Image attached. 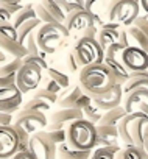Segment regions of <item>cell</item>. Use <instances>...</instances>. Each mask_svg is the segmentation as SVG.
Listing matches in <instances>:
<instances>
[{
  "label": "cell",
  "mask_w": 148,
  "mask_h": 159,
  "mask_svg": "<svg viewBox=\"0 0 148 159\" xmlns=\"http://www.w3.org/2000/svg\"><path fill=\"white\" fill-rule=\"evenodd\" d=\"M114 84H117L115 78L103 62L83 67L78 72V86L91 98L108 92Z\"/></svg>",
  "instance_id": "1"
},
{
  "label": "cell",
  "mask_w": 148,
  "mask_h": 159,
  "mask_svg": "<svg viewBox=\"0 0 148 159\" xmlns=\"http://www.w3.org/2000/svg\"><path fill=\"white\" fill-rule=\"evenodd\" d=\"M146 125H148L146 116H143L140 112L126 114L117 125L119 140H122L125 143V147H136L142 151L143 150V134H145Z\"/></svg>",
  "instance_id": "2"
},
{
  "label": "cell",
  "mask_w": 148,
  "mask_h": 159,
  "mask_svg": "<svg viewBox=\"0 0 148 159\" xmlns=\"http://www.w3.org/2000/svg\"><path fill=\"white\" fill-rule=\"evenodd\" d=\"M65 143L77 151H92L97 143L95 125L84 119L72 122L65 128Z\"/></svg>",
  "instance_id": "3"
},
{
  "label": "cell",
  "mask_w": 148,
  "mask_h": 159,
  "mask_svg": "<svg viewBox=\"0 0 148 159\" xmlns=\"http://www.w3.org/2000/svg\"><path fill=\"white\" fill-rule=\"evenodd\" d=\"M67 38L69 33L62 24H42L36 31V44L44 55L55 53Z\"/></svg>",
  "instance_id": "4"
},
{
  "label": "cell",
  "mask_w": 148,
  "mask_h": 159,
  "mask_svg": "<svg viewBox=\"0 0 148 159\" xmlns=\"http://www.w3.org/2000/svg\"><path fill=\"white\" fill-rule=\"evenodd\" d=\"M139 2H134V0L109 2L106 8V22L126 28L139 17Z\"/></svg>",
  "instance_id": "5"
},
{
  "label": "cell",
  "mask_w": 148,
  "mask_h": 159,
  "mask_svg": "<svg viewBox=\"0 0 148 159\" xmlns=\"http://www.w3.org/2000/svg\"><path fill=\"white\" fill-rule=\"evenodd\" d=\"M70 52L73 53V56H75V59L81 69L103 62L105 53L95 38H81V39L75 41Z\"/></svg>",
  "instance_id": "6"
},
{
  "label": "cell",
  "mask_w": 148,
  "mask_h": 159,
  "mask_svg": "<svg viewBox=\"0 0 148 159\" xmlns=\"http://www.w3.org/2000/svg\"><path fill=\"white\" fill-rule=\"evenodd\" d=\"M44 78V70L34 64L30 62H22L20 69L16 73V88L19 89L20 94H27L31 91H36Z\"/></svg>",
  "instance_id": "7"
},
{
  "label": "cell",
  "mask_w": 148,
  "mask_h": 159,
  "mask_svg": "<svg viewBox=\"0 0 148 159\" xmlns=\"http://www.w3.org/2000/svg\"><path fill=\"white\" fill-rule=\"evenodd\" d=\"M0 52L17 59H24L27 56V50L19 44L17 31L11 24H0Z\"/></svg>",
  "instance_id": "8"
},
{
  "label": "cell",
  "mask_w": 148,
  "mask_h": 159,
  "mask_svg": "<svg viewBox=\"0 0 148 159\" xmlns=\"http://www.w3.org/2000/svg\"><path fill=\"white\" fill-rule=\"evenodd\" d=\"M123 48H125L123 44H114V45L108 47V48L103 52V53H105V55H103V64L111 70V73H112L114 78H115V83L120 84V86L126 81L128 76H129V72L123 67L122 59H120Z\"/></svg>",
  "instance_id": "9"
},
{
  "label": "cell",
  "mask_w": 148,
  "mask_h": 159,
  "mask_svg": "<svg viewBox=\"0 0 148 159\" xmlns=\"http://www.w3.org/2000/svg\"><path fill=\"white\" fill-rule=\"evenodd\" d=\"M28 153L34 159H56V145L50 140L47 131H39L30 136Z\"/></svg>",
  "instance_id": "10"
},
{
  "label": "cell",
  "mask_w": 148,
  "mask_h": 159,
  "mask_svg": "<svg viewBox=\"0 0 148 159\" xmlns=\"http://www.w3.org/2000/svg\"><path fill=\"white\" fill-rule=\"evenodd\" d=\"M13 126L20 128L28 136H33L34 133L44 131V128H47V117L44 114H39V112H31V111L20 109L14 114Z\"/></svg>",
  "instance_id": "11"
},
{
  "label": "cell",
  "mask_w": 148,
  "mask_h": 159,
  "mask_svg": "<svg viewBox=\"0 0 148 159\" xmlns=\"http://www.w3.org/2000/svg\"><path fill=\"white\" fill-rule=\"evenodd\" d=\"M62 25L67 30L69 38H73V39H77V41L84 34L86 30H89L91 27H94L92 19L86 13V10H77V11L69 13Z\"/></svg>",
  "instance_id": "12"
},
{
  "label": "cell",
  "mask_w": 148,
  "mask_h": 159,
  "mask_svg": "<svg viewBox=\"0 0 148 159\" xmlns=\"http://www.w3.org/2000/svg\"><path fill=\"white\" fill-rule=\"evenodd\" d=\"M128 44L148 53V16H139L129 27L125 28Z\"/></svg>",
  "instance_id": "13"
},
{
  "label": "cell",
  "mask_w": 148,
  "mask_h": 159,
  "mask_svg": "<svg viewBox=\"0 0 148 159\" xmlns=\"http://www.w3.org/2000/svg\"><path fill=\"white\" fill-rule=\"evenodd\" d=\"M97 42L98 45L101 47V50L105 52L108 47L114 45V44H123L125 47H128V38H126V33H125V28L119 27V25H114V24H109L106 22L98 31H97Z\"/></svg>",
  "instance_id": "14"
},
{
  "label": "cell",
  "mask_w": 148,
  "mask_h": 159,
  "mask_svg": "<svg viewBox=\"0 0 148 159\" xmlns=\"http://www.w3.org/2000/svg\"><path fill=\"white\" fill-rule=\"evenodd\" d=\"M58 106L61 109H80L83 111L89 103H92V98L89 95H86L81 88L77 84L73 88H67L65 91H62L61 97H58Z\"/></svg>",
  "instance_id": "15"
},
{
  "label": "cell",
  "mask_w": 148,
  "mask_h": 159,
  "mask_svg": "<svg viewBox=\"0 0 148 159\" xmlns=\"http://www.w3.org/2000/svg\"><path fill=\"white\" fill-rule=\"evenodd\" d=\"M122 64L123 67L132 73V72H146L148 70V53L137 48V47H132V45H128L122 50Z\"/></svg>",
  "instance_id": "16"
},
{
  "label": "cell",
  "mask_w": 148,
  "mask_h": 159,
  "mask_svg": "<svg viewBox=\"0 0 148 159\" xmlns=\"http://www.w3.org/2000/svg\"><path fill=\"white\" fill-rule=\"evenodd\" d=\"M83 111L80 109H56L50 114V119H47V129L45 131H58L65 129L72 122L81 120Z\"/></svg>",
  "instance_id": "17"
},
{
  "label": "cell",
  "mask_w": 148,
  "mask_h": 159,
  "mask_svg": "<svg viewBox=\"0 0 148 159\" xmlns=\"http://www.w3.org/2000/svg\"><path fill=\"white\" fill-rule=\"evenodd\" d=\"M22 66V59L13 58L0 52V88H7L14 84L16 73Z\"/></svg>",
  "instance_id": "18"
},
{
  "label": "cell",
  "mask_w": 148,
  "mask_h": 159,
  "mask_svg": "<svg viewBox=\"0 0 148 159\" xmlns=\"http://www.w3.org/2000/svg\"><path fill=\"white\" fill-rule=\"evenodd\" d=\"M19 151V137L13 126H0V159H11Z\"/></svg>",
  "instance_id": "19"
},
{
  "label": "cell",
  "mask_w": 148,
  "mask_h": 159,
  "mask_svg": "<svg viewBox=\"0 0 148 159\" xmlns=\"http://www.w3.org/2000/svg\"><path fill=\"white\" fill-rule=\"evenodd\" d=\"M22 106V94L16 88V84L0 88V112H17Z\"/></svg>",
  "instance_id": "20"
},
{
  "label": "cell",
  "mask_w": 148,
  "mask_h": 159,
  "mask_svg": "<svg viewBox=\"0 0 148 159\" xmlns=\"http://www.w3.org/2000/svg\"><path fill=\"white\" fill-rule=\"evenodd\" d=\"M122 98H123V92H122V86L120 84H114L108 92L92 97V103L103 112L115 109L119 106H122Z\"/></svg>",
  "instance_id": "21"
},
{
  "label": "cell",
  "mask_w": 148,
  "mask_h": 159,
  "mask_svg": "<svg viewBox=\"0 0 148 159\" xmlns=\"http://www.w3.org/2000/svg\"><path fill=\"white\" fill-rule=\"evenodd\" d=\"M122 108L125 109L126 114H137L143 112L148 109V91L140 89L134 91L128 95H123L122 98Z\"/></svg>",
  "instance_id": "22"
},
{
  "label": "cell",
  "mask_w": 148,
  "mask_h": 159,
  "mask_svg": "<svg viewBox=\"0 0 148 159\" xmlns=\"http://www.w3.org/2000/svg\"><path fill=\"white\" fill-rule=\"evenodd\" d=\"M106 8H108V3L103 2V0H89V2H84V10L91 16L92 24L97 30H100L106 24Z\"/></svg>",
  "instance_id": "23"
},
{
  "label": "cell",
  "mask_w": 148,
  "mask_h": 159,
  "mask_svg": "<svg viewBox=\"0 0 148 159\" xmlns=\"http://www.w3.org/2000/svg\"><path fill=\"white\" fill-rule=\"evenodd\" d=\"M97 143L95 148L100 147H119V133L117 126H108V125H97Z\"/></svg>",
  "instance_id": "24"
},
{
  "label": "cell",
  "mask_w": 148,
  "mask_h": 159,
  "mask_svg": "<svg viewBox=\"0 0 148 159\" xmlns=\"http://www.w3.org/2000/svg\"><path fill=\"white\" fill-rule=\"evenodd\" d=\"M146 89L148 91V72H132L129 73L128 80L122 84L123 95H128L134 91Z\"/></svg>",
  "instance_id": "25"
},
{
  "label": "cell",
  "mask_w": 148,
  "mask_h": 159,
  "mask_svg": "<svg viewBox=\"0 0 148 159\" xmlns=\"http://www.w3.org/2000/svg\"><path fill=\"white\" fill-rule=\"evenodd\" d=\"M92 151H77L65 142L56 147V159H89Z\"/></svg>",
  "instance_id": "26"
},
{
  "label": "cell",
  "mask_w": 148,
  "mask_h": 159,
  "mask_svg": "<svg viewBox=\"0 0 148 159\" xmlns=\"http://www.w3.org/2000/svg\"><path fill=\"white\" fill-rule=\"evenodd\" d=\"M33 19H36V13H34V7L33 5H24L14 16H13V19H11V25L17 30L20 25H24L25 22H28V20H33Z\"/></svg>",
  "instance_id": "27"
},
{
  "label": "cell",
  "mask_w": 148,
  "mask_h": 159,
  "mask_svg": "<svg viewBox=\"0 0 148 159\" xmlns=\"http://www.w3.org/2000/svg\"><path fill=\"white\" fill-rule=\"evenodd\" d=\"M42 24H41V20L36 17V19H33V20H28V22H25L24 25H20L16 31H17V41H19V44L20 45H24V42L30 38V36H33L36 31H38V28L41 27Z\"/></svg>",
  "instance_id": "28"
},
{
  "label": "cell",
  "mask_w": 148,
  "mask_h": 159,
  "mask_svg": "<svg viewBox=\"0 0 148 159\" xmlns=\"http://www.w3.org/2000/svg\"><path fill=\"white\" fill-rule=\"evenodd\" d=\"M41 5L50 13V16L58 22V24H64L67 14L64 13L61 3H59V0H44V2H41Z\"/></svg>",
  "instance_id": "29"
},
{
  "label": "cell",
  "mask_w": 148,
  "mask_h": 159,
  "mask_svg": "<svg viewBox=\"0 0 148 159\" xmlns=\"http://www.w3.org/2000/svg\"><path fill=\"white\" fill-rule=\"evenodd\" d=\"M22 109L24 111H31V112H39V114L45 116V112H48L52 109V105H48L47 102H44V100L33 95L27 102H22Z\"/></svg>",
  "instance_id": "30"
},
{
  "label": "cell",
  "mask_w": 148,
  "mask_h": 159,
  "mask_svg": "<svg viewBox=\"0 0 148 159\" xmlns=\"http://www.w3.org/2000/svg\"><path fill=\"white\" fill-rule=\"evenodd\" d=\"M45 76H48L52 81H55L62 91H65L69 86H70V80H69V75L65 72H62L61 69H56V67H48L45 70Z\"/></svg>",
  "instance_id": "31"
},
{
  "label": "cell",
  "mask_w": 148,
  "mask_h": 159,
  "mask_svg": "<svg viewBox=\"0 0 148 159\" xmlns=\"http://www.w3.org/2000/svg\"><path fill=\"white\" fill-rule=\"evenodd\" d=\"M125 116H126L125 109H123L122 106H119V108H115V109H111V111H106V112H103V116H101V120H100V123H98V125L117 126V125L120 123V120H122Z\"/></svg>",
  "instance_id": "32"
},
{
  "label": "cell",
  "mask_w": 148,
  "mask_h": 159,
  "mask_svg": "<svg viewBox=\"0 0 148 159\" xmlns=\"http://www.w3.org/2000/svg\"><path fill=\"white\" fill-rule=\"evenodd\" d=\"M101 116H103V111H100L94 103H89L84 109H83V119L92 125H98L100 120H101Z\"/></svg>",
  "instance_id": "33"
},
{
  "label": "cell",
  "mask_w": 148,
  "mask_h": 159,
  "mask_svg": "<svg viewBox=\"0 0 148 159\" xmlns=\"http://www.w3.org/2000/svg\"><path fill=\"white\" fill-rule=\"evenodd\" d=\"M120 147H100L94 148L89 159H115V154L119 153Z\"/></svg>",
  "instance_id": "34"
},
{
  "label": "cell",
  "mask_w": 148,
  "mask_h": 159,
  "mask_svg": "<svg viewBox=\"0 0 148 159\" xmlns=\"http://www.w3.org/2000/svg\"><path fill=\"white\" fill-rule=\"evenodd\" d=\"M115 159H143V154L136 147H123L115 154Z\"/></svg>",
  "instance_id": "35"
},
{
  "label": "cell",
  "mask_w": 148,
  "mask_h": 159,
  "mask_svg": "<svg viewBox=\"0 0 148 159\" xmlns=\"http://www.w3.org/2000/svg\"><path fill=\"white\" fill-rule=\"evenodd\" d=\"M64 66L67 67V70L70 73H77V72L81 70V67L78 66V62H77V59H75V56H73L72 52H67V55L64 58Z\"/></svg>",
  "instance_id": "36"
},
{
  "label": "cell",
  "mask_w": 148,
  "mask_h": 159,
  "mask_svg": "<svg viewBox=\"0 0 148 159\" xmlns=\"http://www.w3.org/2000/svg\"><path fill=\"white\" fill-rule=\"evenodd\" d=\"M41 89H44V91H47V92H50V94H55V95H58L59 92H62V89L55 83V81H52V80L48 78V76H45V78H42V83H41Z\"/></svg>",
  "instance_id": "37"
},
{
  "label": "cell",
  "mask_w": 148,
  "mask_h": 159,
  "mask_svg": "<svg viewBox=\"0 0 148 159\" xmlns=\"http://www.w3.org/2000/svg\"><path fill=\"white\" fill-rule=\"evenodd\" d=\"M22 7H24V5H20V3H17V2H11V0H0V8L7 10L11 16H14ZM11 19H13V17H11Z\"/></svg>",
  "instance_id": "38"
},
{
  "label": "cell",
  "mask_w": 148,
  "mask_h": 159,
  "mask_svg": "<svg viewBox=\"0 0 148 159\" xmlns=\"http://www.w3.org/2000/svg\"><path fill=\"white\" fill-rule=\"evenodd\" d=\"M47 134H48L50 140H52V142H53L56 147L65 142V129H58V131H47Z\"/></svg>",
  "instance_id": "39"
},
{
  "label": "cell",
  "mask_w": 148,
  "mask_h": 159,
  "mask_svg": "<svg viewBox=\"0 0 148 159\" xmlns=\"http://www.w3.org/2000/svg\"><path fill=\"white\" fill-rule=\"evenodd\" d=\"M34 97H38V98H41V100L47 102L48 105H53V103H56V102H58V95L50 94V92H47V91H44V89H38V91L34 92Z\"/></svg>",
  "instance_id": "40"
},
{
  "label": "cell",
  "mask_w": 148,
  "mask_h": 159,
  "mask_svg": "<svg viewBox=\"0 0 148 159\" xmlns=\"http://www.w3.org/2000/svg\"><path fill=\"white\" fill-rule=\"evenodd\" d=\"M22 62H30V64H34L38 67H41L44 72L48 69V62L44 59V58H39V56H25L22 59Z\"/></svg>",
  "instance_id": "41"
},
{
  "label": "cell",
  "mask_w": 148,
  "mask_h": 159,
  "mask_svg": "<svg viewBox=\"0 0 148 159\" xmlns=\"http://www.w3.org/2000/svg\"><path fill=\"white\" fill-rule=\"evenodd\" d=\"M13 119H14V114L0 112V126H13Z\"/></svg>",
  "instance_id": "42"
},
{
  "label": "cell",
  "mask_w": 148,
  "mask_h": 159,
  "mask_svg": "<svg viewBox=\"0 0 148 159\" xmlns=\"http://www.w3.org/2000/svg\"><path fill=\"white\" fill-rule=\"evenodd\" d=\"M11 14L7 11V10H3V8H0V24H10L11 22Z\"/></svg>",
  "instance_id": "43"
},
{
  "label": "cell",
  "mask_w": 148,
  "mask_h": 159,
  "mask_svg": "<svg viewBox=\"0 0 148 159\" xmlns=\"http://www.w3.org/2000/svg\"><path fill=\"white\" fill-rule=\"evenodd\" d=\"M143 159H148V125L145 128V134H143Z\"/></svg>",
  "instance_id": "44"
},
{
  "label": "cell",
  "mask_w": 148,
  "mask_h": 159,
  "mask_svg": "<svg viewBox=\"0 0 148 159\" xmlns=\"http://www.w3.org/2000/svg\"><path fill=\"white\" fill-rule=\"evenodd\" d=\"M11 159H34V157H33L28 151H17Z\"/></svg>",
  "instance_id": "45"
},
{
  "label": "cell",
  "mask_w": 148,
  "mask_h": 159,
  "mask_svg": "<svg viewBox=\"0 0 148 159\" xmlns=\"http://www.w3.org/2000/svg\"><path fill=\"white\" fill-rule=\"evenodd\" d=\"M139 8H142L146 13V16H148V0H140V2H139Z\"/></svg>",
  "instance_id": "46"
}]
</instances>
